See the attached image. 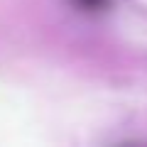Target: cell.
<instances>
[{"instance_id": "obj_1", "label": "cell", "mask_w": 147, "mask_h": 147, "mask_svg": "<svg viewBox=\"0 0 147 147\" xmlns=\"http://www.w3.org/2000/svg\"><path fill=\"white\" fill-rule=\"evenodd\" d=\"M79 3H84V5H88V7H98L103 0H79Z\"/></svg>"}]
</instances>
